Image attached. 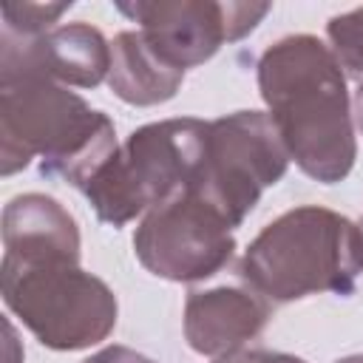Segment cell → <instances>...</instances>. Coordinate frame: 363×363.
Wrapping results in <instances>:
<instances>
[{
    "mask_svg": "<svg viewBox=\"0 0 363 363\" xmlns=\"http://www.w3.org/2000/svg\"><path fill=\"white\" fill-rule=\"evenodd\" d=\"M119 150L108 113L45 77L11 37L0 34V170L11 176L34 156L40 173L77 190Z\"/></svg>",
    "mask_w": 363,
    "mask_h": 363,
    "instance_id": "1",
    "label": "cell"
},
{
    "mask_svg": "<svg viewBox=\"0 0 363 363\" xmlns=\"http://www.w3.org/2000/svg\"><path fill=\"white\" fill-rule=\"evenodd\" d=\"M258 91L289 159L315 182H343L357 159L346 74L315 34H289L258 60Z\"/></svg>",
    "mask_w": 363,
    "mask_h": 363,
    "instance_id": "2",
    "label": "cell"
},
{
    "mask_svg": "<svg viewBox=\"0 0 363 363\" xmlns=\"http://www.w3.org/2000/svg\"><path fill=\"white\" fill-rule=\"evenodd\" d=\"M363 272V233L346 216L303 204L269 221L247 247L238 275L269 303L318 292L352 295Z\"/></svg>",
    "mask_w": 363,
    "mask_h": 363,
    "instance_id": "3",
    "label": "cell"
},
{
    "mask_svg": "<svg viewBox=\"0 0 363 363\" xmlns=\"http://www.w3.org/2000/svg\"><path fill=\"white\" fill-rule=\"evenodd\" d=\"M207 122L162 119L136 128L111 162L85 184L99 221L122 227L190 187L204 164Z\"/></svg>",
    "mask_w": 363,
    "mask_h": 363,
    "instance_id": "4",
    "label": "cell"
},
{
    "mask_svg": "<svg viewBox=\"0 0 363 363\" xmlns=\"http://www.w3.org/2000/svg\"><path fill=\"white\" fill-rule=\"evenodd\" d=\"M3 303L54 352H79L102 343L116 326V295L79 264H0Z\"/></svg>",
    "mask_w": 363,
    "mask_h": 363,
    "instance_id": "5",
    "label": "cell"
},
{
    "mask_svg": "<svg viewBox=\"0 0 363 363\" xmlns=\"http://www.w3.org/2000/svg\"><path fill=\"white\" fill-rule=\"evenodd\" d=\"M289 153L264 111H235L207 122L204 164L193 187L238 227L261 193L284 179Z\"/></svg>",
    "mask_w": 363,
    "mask_h": 363,
    "instance_id": "6",
    "label": "cell"
},
{
    "mask_svg": "<svg viewBox=\"0 0 363 363\" xmlns=\"http://www.w3.org/2000/svg\"><path fill=\"white\" fill-rule=\"evenodd\" d=\"M233 230L227 216L190 184L145 213L133 233V252L150 275L196 284L230 264Z\"/></svg>",
    "mask_w": 363,
    "mask_h": 363,
    "instance_id": "7",
    "label": "cell"
},
{
    "mask_svg": "<svg viewBox=\"0 0 363 363\" xmlns=\"http://www.w3.org/2000/svg\"><path fill=\"white\" fill-rule=\"evenodd\" d=\"M269 3L216 0H136L116 11L139 23L150 48L173 68L187 71L207 62L224 43L247 37L269 11Z\"/></svg>",
    "mask_w": 363,
    "mask_h": 363,
    "instance_id": "8",
    "label": "cell"
},
{
    "mask_svg": "<svg viewBox=\"0 0 363 363\" xmlns=\"http://www.w3.org/2000/svg\"><path fill=\"white\" fill-rule=\"evenodd\" d=\"M269 320V301L250 286L193 289L184 301V340L204 357H227L258 337Z\"/></svg>",
    "mask_w": 363,
    "mask_h": 363,
    "instance_id": "9",
    "label": "cell"
},
{
    "mask_svg": "<svg viewBox=\"0 0 363 363\" xmlns=\"http://www.w3.org/2000/svg\"><path fill=\"white\" fill-rule=\"evenodd\" d=\"M3 258L17 264H79L74 216L51 196L23 193L3 207Z\"/></svg>",
    "mask_w": 363,
    "mask_h": 363,
    "instance_id": "10",
    "label": "cell"
},
{
    "mask_svg": "<svg viewBox=\"0 0 363 363\" xmlns=\"http://www.w3.org/2000/svg\"><path fill=\"white\" fill-rule=\"evenodd\" d=\"M20 51L51 79L77 88H96L111 71V43L91 23H65L43 37H20L3 28Z\"/></svg>",
    "mask_w": 363,
    "mask_h": 363,
    "instance_id": "11",
    "label": "cell"
},
{
    "mask_svg": "<svg viewBox=\"0 0 363 363\" xmlns=\"http://www.w3.org/2000/svg\"><path fill=\"white\" fill-rule=\"evenodd\" d=\"M184 82V71L167 65L142 31H119L111 43V71L108 85L111 91L136 108L159 105L176 96Z\"/></svg>",
    "mask_w": 363,
    "mask_h": 363,
    "instance_id": "12",
    "label": "cell"
},
{
    "mask_svg": "<svg viewBox=\"0 0 363 363\" xmlns=\"http://www.w3.org/2000/svg\"><path fill=\"white\" fill-rule=\"evenodd\" d=\"M326 37L343 74L363 82V6L332 17L326 23Z\"/></svg>",
    "mask_w": 363,
    "mask_h": 363,
    "instance_id": "13",
    "label": "cell"
},
{
    "mask_svg": "<svg viewBox=\"0 0 363 363\" xmlns=\"http://www.w3.org/2000/svg\"><path fill=\"white\" fill-rule=\"evenodd\" d=\"M74 3H6L3 6V28L20 37H43Z\"/></svg>",
    "mask_w": 363,
    "mask_h": 363,
    "instance_id": "14",
    "label": "cell"
},
{
    "mask_svg": "<svg viewBox=\"0 0 363 363\" xmlns=\"http://www.w3.org/2000/svg\"><path fill=\"white\" fill-rule=\"evenodd\" d=\"M82 363H156V360H150V357H145L128 346H105L96 354L85 357Z\"/></svg>",
    "mask_w": 363,
    "mask_h": 363,
    "instance_id": "15",
    "label": "cell"
},
{
    "mask_svg": "<svg viewBox=\"0 0 363 363\" xmlns=\"http://www.w3.org/2000/svg\"><path fill=\"white\" fill-rule=\"evenodd\" d=\"M250 363H306L295 354L286 352H264V349H250Z\"/></svg>",
    "mask_w": 363,
    "mask_h": 363,
    "instance_id": "16",
    "label": "cell"
},
{
    "mask_svg": "<svg viewBox=\"0 0 363 363\" xmlns=\"http://www.w3.org/2000/svg\"><path fill=\"white\" fill-rule=\"evenodd\" d=\"M352 113H354V125H357V130L363 133V82L357 85V91H354V99H352Z\"/></svg>",
    "mask_w": 363,
    "mask_h": 363,
    "instance_id": "17",
    "label": "cell"
},
{
    "mask_svg": "<svg viewBox=\"0 0 363 363\" xmlns=\"http://www.w3.org/2000/svg\"><path fill=\"white\" fill-rule=\"evenodd\" d=\"M216 363H250V352H235V354H227V357H218Z\"/></svg>",
    "mask_w": 363,
    "mask_h": 363,
    "instance_id": "18",
    "label": "cell"
},
{
    "mask_svg": "<svg viewBox=\"0 0 363 363\" xmlns=\"http://www.w3.org/2000/svg\"><path fill=\"white\" fill-rule=\"evenodd\" d=\"M335 363H363V354H349V357H340Z\"/></svg>",
    "mask_w": 363,
    "mask_h": 363,
    "instance_id": "19",
    "label": "cell"
},
{
    "mask_svg": "<svg viewBox=\"0 0 363 363\" xmlns=\"http://www.w3.org/2000/svg\"><path fill=\"white\" fill-rule=\"evenodd\" d=\"M357 227H360V233H363V218H360V224H357Z\"/></svg>",
    "mask_w": 363,
    "mask_h": 363,
    "instance_id": "20",
    "label": "cell"
}]
</instances>
